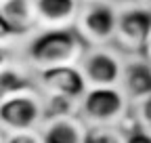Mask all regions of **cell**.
Segmentation results:
<instances>
[{
  "label": "cell",
  "instance_id": "obj_1",
  "mask_svg": "<svg viewBox=\"0 0 151 143\" xmlns=\"http://www.w3.org/2000/svg\"><path fill=\"white\" fill-rule=\"evenodd\" d=\"M86 51V44L76 30H44L27 44V59L36 69H46L57 65H76Z\"/></svg>",
  "mask_w": 151,
  "mask_h": 143
},
{
  "label": "cell",
  "instance_id": "obj_2",
  "mask_svg": "<svg viewBox=\"0 0 151 143\" xmlns=\"http://www.w3.org/2000/svg\"><path fill=\"white\" fill-rule=\"evenodd\" d=\"M128 110L124 91L118 86H88L80 99V112L94 126H111Z\"/></svg>",
  "mask_w": 151,
  "mask_h": 143
},
{
  "label": "cell",
  "instance_id": "obj_3",
  "mask_svg": "<svg viewBox=\"0 0 151 143\" xmlns=\"http://www.w3.org/2000/svg\"><path fill=\"white\" fill-rule=\"evenodd\" d=\"M42 120H44L42 99L32 88L19 91L9 99L0 101V124L9 133L38 131Z\"/></svg>",
  "mask_w": 151,
  "mask_h": 143
},
{
  "label": "cell",
  "instance_id": "obj_4",
  "mask_svg": "<svg viewBox=\"0 0 151 143\" xmlns=\"http://www.w3.org/2000/svg\"><path fill=\"white\" fill-rule=\"evenodd\" d=\"M116 17L118 13L113 6L99 2V0H88V2L78 6V15H76V34L82 38V42L88 46H101L113 38L116 32Z\"/></svg>",
  "mask_w": 151,
  "mask_h": 143
},
{
  "label": "cell",
  "instance_id": "obj_5",
  "mask_svg": "<svg viewBox=\"0 0 151 143\" xmlns=\"http://www.w3.org/2000/svg\"><path fill=\"white\" fill-rule=\"evenodd\" d=\"M80 72L86 80V86H116L122 78V61L113 51L94 46L82 55Z\"/></svg>",
  "mask_w": 151,
  "mask_h": 143
},
{
  "label": "cell",
  "instance_id": "obj_6",
  "mask_svg": "<svg viewBox=\"0 0 151 143\" xmlns=\"http://www.w3.org/2000/svg\"><path fill=\"white\" fill-rule=\"evenodd\" d=\"M151 32V11L147 9H124L116 17V42L130 53H143Z\"/></svg>",
  "mask_w": 151,
  "mask_h": 143
},
{
  "label": "cell",
  "instance_id": "obj_7",
  "mask_svg": "<svg viewBox=\"0 0 151 143\" xmlns=\"http://www.w3.org/2000/svg\"><path fill=\"white\" fill-rule=\"evenodd\" d=\"M38 80L46 91V95L76 99V101H80L88 88L78 65H57V67L38 69Z\"/></svg>",
  "mask_w": 151,
  "mask_h": 143
},
{
  "label": "cell",
  "instance_id": "obj_8",
  "mask_svg": "<svg viewBox=\"0 0 151 143\" xmlns=\"http://www.w3.org/2000/svg\"><path fill=\"white\" fill-rule=\"evenodd\" d=\"M38 25L46 30H63L73 25L78 15V0H34Z\"/></svg>",
  "mask_w": 151,
  "mask_h": 143
},
{
  "label": "cell",
  "instance_id": "obj_9",
  "mask_svg": "<svg viewBox=\"0 0 151 143\" xmlns=\"http://www.w3.org/2000/svg\"><path fill=\"white\" fill-rule=\"evenodd\" d=\"M84 133L86 129L82 120L76 116L42 120V124L38 126V135L42 143H82Z\"/></svg>",
  "mask_w": 151,
  "mask_h": 143
},
{
  "label": "cell",
  "instance_id": "obj_10",
  "mask_svg": "<svg viewBox=\"0 0 151 143\" xmlns=\"http://www.w3.org/2000/svg\"><path fill=\"white\" fill-rule=\"evenodd\" d=\"M122 84L124 95L130 99H143L151 95V63L145 59H130L122 65Z\"/></svg>",
  "mask_w": 151,
  "mask_h": 143
},
{
  "label": "cell",
  "instance_id": "obj_11",
  "mask_svg": "<svg viewBox=\"0 0 151 143\" xmlns=\"http://www.w3.org/2000/svg\"><path fill=\"white\" fill-rule=\"evenodd\" d=\"M0 15L17 36H23L38 25L34 0H0Z\"/></svg>",
  "mask_w": 151,
  "mask_h": 143
},
{
  "label": "cell",
  "instance_id": "obj_12",
  "mask_svg": "<svg viewBox=\"0 0 151 143\" xmlns=\"http://www.w3.org/2000/svg\"><path fill=\"white\" fill-rule=\"evenodd\" d=\"M25 88H32V82L21 69L11 67V65L0 69V101L9 99L11 95L19 91H25Z\"/></svg>",
  "mask_w": 151,
  "mask_h": 143
},
{
  "label": "cell",
  "instance_id": "obj_13",
  "mask_svg": "<svg viewBox=\"0 0 151 143\" xmlns=\"http://www.w3.org/2000/svg\"><path fill=\"white\" fill-rule=\"evenodd\" d=\"M42 112H44V120H52V118H69L80 112V101L76 99H65V97H55V95H46V101H42Z\"/></svg>",
  "mask_w": 151,
  "mask_h": 143
},
{
  "label": "cell",
  "instance_id": "obj_14",
  "mask_svg": "<svg viewBox=\"0 0 151 143\" xmlns=\"http://www.w3.org/2000/svg\"><path fill=\"white\" fill-rule=\"evenodd\" d=\"M82 143H124V137L113 126H92L86 129Z\"/></svg>",
  "mask_w": 151,
  "mask_h": 143
},
{
  "label": "cell",
  "instance_id": "obj_15",
  "mask_svg": "<svg viewBox=\"0 0 151 143\" xmlns=\"http://www.w3.org/2000/svg\"><path fill=\"white\" fill-rule=\"evenodd\" d=\"M137 116H139V122L145 133H151V95L143 97L137 101Z\"/></svg>",
  "mask_w": 151,
  "mask_h": 143
},
{
  "label": "cell",
  "instance_id": "obj_16",
  "mask_svg": "<svg viewBox=\"0 0 151 143\" xmlns=\"http://www.w3.org/2000/svg\"><path fill=\"white\" fill-rule=\"evenodd\" d=\"M6 143H42L38 131H25V133H11Z\"/></svg>",
  "mask_w": 151,
  "mask_h": 143
},
{
  "label": "cell",
  "instance_id": "obj_17",
  "mask_svg": "<svg viewBox=\"0 0 151 143\" xmlns=\"http://www.w3.org/2000/svg\"><path fill=\"white\" fill-rule=\"evenodd\" d=\"M17 38V34L11 30V25L4 21V17L0 15V46H6L9 42H13Z\"/></svg>",
  "mask_w": 151,
  "mask_h": 143
},
{
  "label": "cell",
  "instance_id": "obj_18",
  "mask_svg": "<svg viewBox=\"0 0 151 143\" xmlns=\"http://www.w3.org/2000/svg\"><path fill=\"white\" fill-rule=\"evenodd\" d=\"M124 143H151V133H145V131H139L134 135H130L124 139Z\"/></svg>",
  "mask_w": 151,
  "mask_h": 143
},
{
  "label": "cell",
  "instance_id": "obj_19",
  "mask_svg": "<svg viewBox=\"0 0 151 143\" xmlns=\"http://www.w3.org/2000/svg\"><path fill=\"white\" fill-rule=\"evenodd\" d=\"M9 65V53H6V46H0V69Z\"/></svg>",
  "mask_w": 151,
  "mask_h": 143
},
{
  "label": "cell",
  "instance_id": "obj_20",
  "mask_svg": "<svg viewBox=\"0 0 151 143\" xmlns=\"http://www.w3.org/2000/svg\"><path fill=\"white\" fill-rule=\"evenodd\" d=\"M143 55H145V61H149V63H151V32H149V38H147V42H145Z\"/></svg>",
  "mask_w": 151,
  "mask_h": 143
},
{
  "label": "cell",
  "instance_id": "obj_21",
  "mask_svg": "<svg viewBox=\"0 0 151 143\" xmlns=\"http://www.w3.org/2000/svg\"><path fill=\"white\" fill-rule=\"evenodd\" d=\"M9 137H11V133L2 126V124H0V143H6V141H9Z\"/></svg>",
  "mask_w": 151,
  "mask_h": 143
}]
</instances>
